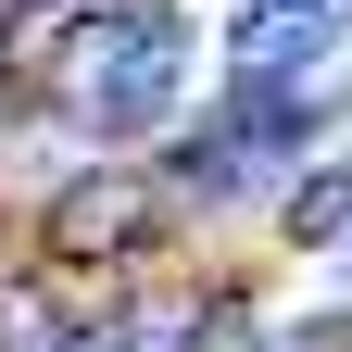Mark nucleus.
<instances>
[{
	"mask_svg": "<svg viewBox=\"0 0 352 352\" xmlns=\"http://www.w3.org/2000/svg\"><path fill=\"white\" fill-rule=\"evenodd\" d=\"M277 227H289V252H327V239H352V151H327V164H302V176H289Z\"/></svg>",
	"mask_w": 352,
	"mask_h": 352,
	"instance_id": "f03ea898",
	"label": "nucleus"
},
{
	"mask_svg": "<svg viewBox=\"0 0 352 352\" xmlns=\"http://www.w3.org/2000/svg\"><path fill=\"white\" fill-rule=\"evenodd\" d=\"M176 227V201L151 189V164H63L25 214V264H139L151 239Z\"/></svg>",
	"mask_w": 352,
	"mask_h": 352,
	"instance_id": "f257e3e1",
	"label": "nucleus"
}]
</instances>
